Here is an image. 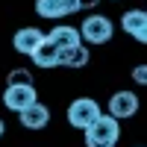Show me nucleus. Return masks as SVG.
<instances>
[{
  "label": "nucleus",
  "mask_w": 147,
  "mask_h": 147,
  "mask_svg": "<svg viewBox=\"0 0 147 147\" xmlns=\"http://www.w3.org/2000/svg\"><path fill=\"white\" fill-rule=\"evenodd\" d=\"M136 41H141V44H147V27H144V30H141V32L136 35Z\"/></svg>",
  "instance_id": "15"
},
{
  "label": "nucleus",
  "mask_w": 147,
  "mask_h": 147,
  "mask_svg": "<svg viewBox=\"0 0 147 147\" xmlns=\"http://www.w3.org/2000/svg\"><path fill=\"white\" fill-rule=\"evenodd\" d=\"M47 121H50V109H47L44 103H32L30 109L21 112V124L27 129H44Z\"/></svg>",
  "instance_id": "8"
},
{
  "label": "nucleus",
  "mask_w": 147,
  "mask_h": 147,
  "mask_svg": "<svg viewBox=\"0 0 147 147\" xmlns=\"http://www.w3.org/2000/svg\"><path fill=\"white\" fill-rule=\"evenodd\" d=\"M6 85H32V74L27 68H15V71H9Z\"/></svg>",
  "instance_id": "13"
},
{
  "label": "nucleus",
  "mask_w": 147,
  "mask_h": 147,
  "mask_svg": "<svg viewBox=\"0 0 147 147\" xmlns=\"http://www.w3.org/2000/svg\"><path fill=\"white\" fill-rule=\"evenodd\" d=\"M97 118H100V106H97L91 97H77V100L68 106V124L77 127V129H88Z\"/></svg>",
  "instance_id": "2"
},
{
  "label": "nucleus",
  "mask_w": 147,
  "mask_h": 147,
  "mask_svg": "<svg viewBox=\"0 0 147 147\" xmlns=\"http://www.w3.org/2000/svg\"><path fill=\"white\" fill-rule=\"evenodd\" d=\"M121 27H124V32H129L132 38H136V35L147 27V12H144V9H129V12H124Z\"/></svg>",
  "instance_id": "11"
},
{
  "label": "nucleus",
  "mask_w": 147,
  "mask_h": 147,
  "mask_svg": "<svg viewBox=\"0 0 147 147\" xmlns=\"http://www.w3.org/2000/svg\"><path fill=\"white\" fill-rule=\"evenodd\" d=\"M132 80H136L138 85H147V65H138L136 71H132Z\"/></svg>",
  "instance_id": "14"
},
{
  "label": "nucleus",
  "mask_w": 147,
  "mask_h": 147,
  "mask_svg": "<svg viewBox=\"0 0 147 147\" xmlns=\"http://www.w3.org/2000/svg\"><path fill=\"white\" fill-rule=\"evenodd\" d=\"M80 32H82V38L88 44H106L109 38H112V32H115V24L109 21L106 15H88L82 21Z\"/></svg>",
  "instance_id": "3"
},
{
  "label": "nucleus",
  "mask_w": 147,
  "mask_h": 147,
  "mask_svg": "<svg viewBox=\"0 0 147 147\" xmlns=\"http://www.w3.org/2000/svg\"><path fill=\"white\" fill-rule=\"evenodd\" d=\"M59 56H62V50H59L50 38H44V41L38 44V50H35L30 59H32L38 68H56V65H59Z\"/></svg>",
  "instance_id": "9"
},
{
  "label": "nucleus",
  "mask_w": 147,
  "mask_h": 147,
  "mask_svg": "<svg viewBox=\"0 0 147 147\" xmlns=\"http://www.w3.org/2000/svg\"><path fill=\"white\" fill-rule=\"evenodd\" d=\"M136 112H138V97L132 91H115L112 94V100H109V115L112 118L124 121V118H132Z\"/></svg>",
  "instance_id": "6"
},
{
  "label": "nucleus",
  "mask_w": 147,
  "mask_h": 147,
  "mask_svg": "<svg viewBox=\"0 0 147 147\" xmlns=\"http://www.w3.org/2000/svg\"><path fill=\"white\" fill-rule=\"evenodd\" d=\"M82 132H85V147H115L121 136V124H118V118L100 112V118Z\"/></svg>",
  "instance_id": "1"
},
{
  "label": "nucleus",
  "mask_w": 147,
  "mask_h": 147,
  "mask_svg": "<svg viewBox=\"0 0 147 147\" xmlns=\"http://www.w3.org/2000/svg\"><path fill=\"white\" fill-rule=\"evenodd\" d=\"M47 38V35L41 32V30H35V27H24V30H18L15 32V38H12V44H15V50L21 53V56H32L35 50H38V44Z\"/></svg>",
  "instance_id": "7"
},
{
  "label": "nucleus",
  "mask_w": 147,
  "mask_h": 147,
  "mask_svg": "<svg viewBox=\"0 0 147 147\" xmlns=\"http://www.w3.org/2000/svg\"><path fill=\"white\" fill-rule=\"evenodd\" d=\"M47 38H50L59 50H68V47H77V44H82V32H77L74 27H53V32L47 35Z\"/></svg>",
  "instance_id": "10"
},
{
  "label": "nucleus",
  "mask_w": 147,
  "mask_h": 147,
  "mask_svg": "<svg viewBox=\"0 0 147 147\" xmlns=\"http://www.w3.org/2000/svg\"><path fill=\"white\" fill-rule=\"evenodd\" d=\"M0 136H3V121H0Z\"/></svg>",
  "instance_id": "17"
},
{
  "label": "nucleus",
  "mask_w": 147,
  "mask_h": 147,
  "mask_svg": "<svg viewBox=\"0 0 147 147\" xmlns=\"http://www.w3.org/2000/svg\"><path fill=\"white\" fill-rule=\"evenodd\" d=\"M94 3H97V0H80V9H91Z\"/></svg>",
  "instance_id": "16"
},
{
  "label": "nucleus",
  "mask_w": 147,
  "mask_h": 147,
  "mask_svg": "<svg viewBox=\"0 0 147 147\" xmlns=\"http://www.w3.org/2000/svg\"><path fill=\"white\" fill-rule=\"evenodd\" d=\"M3 103H6V109H12V112L21 115L24 109H30L32 103H38V97H35V85H6Z\"/></svg>",
  "instance_id": "4"
},
{
  "label": "nucleus",
  "mask_w": 147,
  "mask_h": 147,
  "mask_svg": "<svg viewBox=\"0 0 147 147\" xmlns=\"http://www.w3.org/2000/svg\"><path fill=\"white\" fill-rule=\"evenodd\" d=\"M88 47H68V50H62V56H59V65H68V68H82V65H88Z\"/></svg>",
  "instance_id": "12"
},
{
  "label": "nucleus",
  "mask_w": 147,
  "mask_h": 147,
  "mask_svg": "<svg viewBox=\"0 0 147 147\" xmlns=\"http://www.w3.org/2000/svg\"><path fill=\"white\" fill-rule=\"evenodd\" d=\"M35 12L41 18H68L80 12V0H35Z\"/></svg>",
  "instance_id": "5"
}]
</instances>
